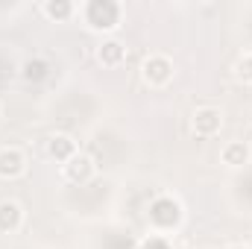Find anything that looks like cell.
Wrapping results in <instances>:
<instances>
[{
    "mask_svg": "<svg viewBox=\"0 0 252 249\" xmlns=\"http://www.w3.org/2000/svg\"><path fill=\"white\" fill-rule=\"evenodd\" d=\"M79 15H82L85 27L100 35H112L124 24V6L118 0H88L79 9Z\"/></svg>",
    "mask_w": 252,
    "mask_h": 249,
    "instance_id": "cell-1",
    "label": "cell"
},
{
    "mask_svg": "<svg viewBox=\"0 0 252 249\" xmlns=\"http://www.w3.org/2000/svg\"><path fill=\"white\" fill-rule=\"evenodd\" d=\"M147 220H150V229H153L156 235H167V238H170V232H176V229L182 226L185 208H182V202H179L176 196L161 193V196H156V199L150 202Z\"/></svg>",
    "mask_w": 252,
    "mask_h": 249,
    "instance_id": "cell-2",
    "label": "cell"
},
{
    "mask_svg": "<svg viewBox=\"0 0 252 249\" xmlns=\"http://www.w3.org/2000/svg\"><path fill=\"white\" fill-rule=\"evenodd\" d=\"M173 73H176L173 59L164 53H150L141 62V79L147 88H167L173 82Z\"/></svg>",
    "mask_w": 252,
    "mask_h": 249,
    "instance_id": "cell-3",
    "label": "cell"
},
{
    "mask_svg": "<svg viewBox=\"0 0 252 249\" xmlns=\"http://www.w3.org/2000/svg\"><path fill=\"white\" fill-rule=\"evenodd\" d=\"M223 129V112L214 106H199L190 115V132L196 138H217Z\"/></svg>",
    "mask_w": 252,
    "mask_h": 249,
    "instance_id": "cell-4",
    "label": "cell"
},
{
    "mask_svg": "<svg viewBox=\"0 0 252 249\" xmlns=\"http://www.w3.org/2000/svg\"><path fill=\"white\" fill-rule=\"evenodd\" d=\"M94 173H97V164L88 153H76L67 164H62V176L73 185H88L94 179Z\"/></svg>",
    "mask_w": 252,
    "mask_h": 249,
    "instance_id": "cell-5",
    "label": "cell"
},
{
    "mask_svg": "<svg viewBox=\"0 0 252 249\" xmlns=\"http://www.w3.org/2000/svg\"><path fill=\"white\" fill-rule=\"evenodd\" d=\"M27 173V156L18 147H0V179L12 182Z\"/></svg>",
    "mask_w": 252,
    "mask_h": 249,
    "instance_id": "cell-6",
    "label": "cell"
},
{
    "mask_svg": "<svg viewBox=\"0 0 252 249\" xmlns=\"http://www.w3.org/2000/svg\"><path fill=\"white\" fill-rule=\"evenodd\" d=\"M76 153H79V144L73 141V135H67V132H53V135L47 138V156H50L56 164H67Z\"/></svg>",
    "mask_w": 252,
    "mask_h": 249,
    "instance_id": "cell-7",
    "label": "cell"
},
{
    "mask_svg": "<svg viewBox=\"0 0 252 249\" xmlns=\"http://www.w3.org/2000/svg\"><path fill=\"white\" fill-rule=\"evenodd\" d=\"M252 161V150L247 141H229L220 147V164L229 170H241Z\"/></svg>",
    "mask_w": 252,
    "mask_h": 249,
    "instance_id": "cell-8",
    "label": "cell"
},
{
    "mask_svg": "<svg viewBox=\"0 0 252 249\" xmlns=\"http://www.w3.org/2000/svg\"><path fill=\"white\" fill-rule=\"evenodd\" d=\"M94 56H97V62L103 64V67H121V64L126 62V44L121 38L109 35V38H103V41L97 44Z\"/></svg>",
    "mask_w": 252,
    "mask_h": 249,
    "instance_id": "cell-9",
    "label": "cell"
},
{
    "mask_svg": "<svg viewBox=\"0 0 252 249\" xmlns=\"http://www.w3.org/2000/svg\"><path fill=\"white\" fill-rule=\"evenodd\" d=\"M24 229V205L15 199H0V235H15Z\"/></svg>",
    "mask_w": 252,
    "mask_h": 249,
    "instance_id": "cell-10",
    "label": "cell"
},
{
    "mask_svg": "<svg viewBox=\"0 0 252 249\" xmlns=\"http://www.w3.org/2000/svg\"><path fill=\"white\" fill-rule=\"evenodd\" d=\"M41 15L53 24H64L76 15V3L73 0H44L41 3Z\"/></svg>",
    "mask_w": 252,
    "mask_h": 249,
    "instance_id": "cell-11",
    "label": "cell"
},
{
    "mask_svg": "<svg viewBox=\"0 0 252 249\" xmlns=\"http://www.w3.org/2000/svg\"><path fill=\"white\" fill-rule=\"evenodd\" d=\"M21 76L27 82H41L47 76V62L44 59H27V62L21 64Z\"/></svg>",
    "mask_w": 252,
    "mask_h": 249,
    "instance_id": "cell-12",
    "label": "cell"
},
{
    "mask_svg": "<svg viewBox=\"0 0 252 249\" xmlns=\"http://www.w3.org/2000/svg\"><path fill=\"white\" fill-rule=\"evenodd\" d=\"M235 76H238L241 82L252 85V53H244V56L238 59V64H235Z\"/></svg>",
    "mask_w": 252,
    "mask_h": 249,
    "instance_id": "cell-13",
    "label": "cell"
},
{
    "mask_svg": "<svg viewBox=\"0 0 252 249\" xmlns=\"http://www.w3.org/2000/svg\"><path fill=\"white\" fill-rule=\"evenodd\" d=\"M138 249H173V244H170V238L167 235H147L144 241H141V247Z\"/></svg>",
    "mask_w": 252,
    "mask_h": 249,
    "instance_id": "cell-14",
    "label": "cell"
},
{
    "mask_svg": "<svg viewBox=\"0 0 252 249\" xmlns=\"http://www.w3.org/2000/svg\"><path fill=\"white\" fill-rule=\"evenodd\" d=\"M226 249H250V247H247V244H229Z\"/></svg>",
    "mask_w": 252,
    "mask_h": 249,
    "instance_id": "cell-15",
    "label": "cell"
},
{
    "mask_svg": "<svg viewBox=\"0 0 252 249\" xmlns=\"http://www.w3.org/2000/svg\"><path fill=\"white\" fill-rule=\"evenodd\" d=\"M0 121H3V103H0Z\"/></svg>",
    "mask_w": 252,
    "mask_h": 249,
    "instance_id": "cell-16",
    "label": "cell"
},
{
    "mask_svg": "<svg viewBox=\"0 0 252 249\" xmlns=\"http://www.w3.org/2000/svg\"><path fill=\"white\" fill-rule=\"evenodd\" d=\"M199 249H214V247H199Z\"/></svg>",
    "mask_w": 252,
    "mask_h": 249,
    "instance_id": "cell-17",
    "label": "cell"
}]
</instances>
